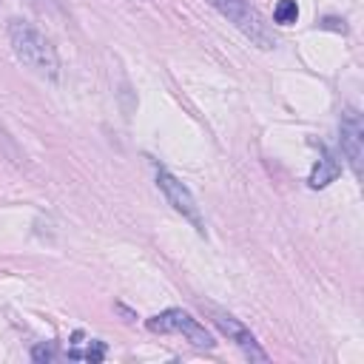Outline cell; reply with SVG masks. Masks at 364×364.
<instances>
[{
  "mask_svg": "<svg viewBox=\"0 0 364 364\" xmlns=\"http://www.w3.org/2000/svg\"><path fill=\"white\" fill-rule=\"evenodd\" d=\"M9 43L17 54V60L23 65H28L34 74L46 77V80H57L60 77V60L57 51L51 48V43L26 20L14 17L9 20Z\"/></svg>",
  "mask_w": 364,
  "mask_h": 364,
  "instance_id": "obj_1",
  "label": "cell"
},
{
  "mask_svg": "<svg viewBox=\"0 0 364 364\" xmlns=\"http://www.w3.org/2000/svg\"><path fill=\"white\" fill-rule=\"evenodd\" d=\"M222 17H228L253 46L259 48H276V34L264 23V17L247 3V0H208Z\"/></svg>",
  "mask_w": 364,
  "mask_h": 364,
  "instance_id": "obj_2",
  "label": "cell"
},
{
  "mask_svg": "<svg viewBox=\"0 0 364 364\" xmlns=\"http://www.w3.org/2000/svg\"><path fill=\"white\" fill-rule=\"evenodd\" d=\"M145 324H148L151 333H182L191 344L205 347V350H210V347L216 344V341L210 338V333H208L191 313H185V310H179V307H168V310L151 316Z\"/></svg>",
  "mask_w": 364,
  "mask_h": 364,
  "instance_id": "obj_3",
  "label": "cell"
},
{
  "mask_svg": "<svg viewBox=\"0 0 364 364\" xmlns=\"http://www.w3.org/2000/svg\"><path fill=\"white\" fill-rule=\"evenodd\" d=\"M208 313H210L213 324L228 336V341H233V344L245 353V358H250V361H267V353L259 347L256 336H253L236 316H230V313H225V310H219V307H213V304H208Z\"/></svg>",
  "mask_w": 364,
  "mask_h": 364,
  "instance_id": "obj_4",
  "label": "cell"
},
{
  "mask_svg": "<svg viewBox=\"0 0 364 364\" xmlns=\"http://www.w3.org/2000/svg\"><path fill=\"white\" fill-rule=\"evenodd\" d=\"M156 185H159V191L165 193V199L173 205V210L176 213H182L199 233H205V222H202V216H199V205H196V199H193V193L173 176V173H168L165 168H159L156 171Z\"/></svg>",
  "mask_w": 364,
  "mask_h": 364,
  "instance_id": "obj_5",
  "label": "cell"
},
{
  "mask_svg": "<svg viewBox=\"0 0 364 364\" xmlns=\"http://www.w3.org/2000/svg\"><path fill=\"white\" fill-rule=\"evenodd\" d=\"M341 151L355 173V179H361V168H364V119L355 108H344L341 111Z\"/></svg>",
  "mask_w": 364,
  "mask_h": 364,
  "instance_id": "obj_6",
  "label": "cell"
},
{
  "mask_svg": "<svg viewBox=\"0 0 364 364\" xmlns=\"http://www.w3.org/2000/svg\"><path fill=\"white\" fill-rule=\"evenodd\" d=\"M338 173H341L338 156H336L330 148L321 145V156H318V162H316V168H313V173H310V188H324V185H330L333 179H338Z\"/></svg>",
  "mask_w": 364,
  "mask_h": 364,
  "instance_id": "obj_7",
  "label": "cell"
},
{
  "mask_svg": "<svg viewBox=\"0 0 364 364\" xmlns=\"http://www.w3.org/2000/svg\"><path fill=\"white\" fill-rule=\"evenodd\" d=\"M273 20H276L279 26H293V23L299 20V6H296V0H279L276 9H273Z\"/></svg>",
  "mask_w": 364,
  "mask_h": 364,
  "instance_id": "obj_8",
  "label": "cell"
},
{
  "mask_svg": "<svg viewBox=\"0 0 364 364\" xmlns=\"http://www.w3.org/2000/svg\"><path fill=\"white\" fill-rule=\"evenodd\" d=\"M0 156H6V159H11L14 165H20L26 156H23V151H20V145L14 142V136L0 125Z\"/></svg>",
  "mask_w": 364,
  "mask_h": 364,
  "instance_id": "obj_9",
  "label": "cell"
},
{
  "mask_svg": "<svg viewBox=\"0 0 364 364\" xmlns=\"http://www.w3.org/2000/svg\"><path fill=\"white\" fill-rule=\"evenodd\" d=\"M54 355H57V350H54V344H51V341H43V344H37V347L31 350V358H34V361H40V364L54 361Z\"/></svg>",
  "mask_w": 364,
  "mask_h": 364,
  "instance_id": "obj_10",
  "label": "cell"
},
{
  "mask_svg": "<svg viewBox=\"0 0 364 364\" xmlns=\"http://www.w3.org/2000/svg\"><path fill=\"white\" fill-rule=\"evenodd\" d=\"M82 358H85V361H91V364H100V361L105 358V344H102V341H91V344H88V350L82 353Z\"/></svg>",
  "mask_w": 364,
  "mask_h": 364,
  "instance_id": "obj_11",
  "label": "cell"
},
{
  "mask_svg": "<svg viewBox=\"0 0 364 364\" xmlns=\"http://www.w3.org/2000/svg\"><path fill=\"white\" fill-rule=\"evenodd\" d=\"M31 6H37L40 11H46V14H60L63 11V0H28Z\"/></svg>",
  "mask_w": 364,
  "mask_h": 364,
  "instance_id": "obj_12",
  "label": "cell"
}]
</instances>
